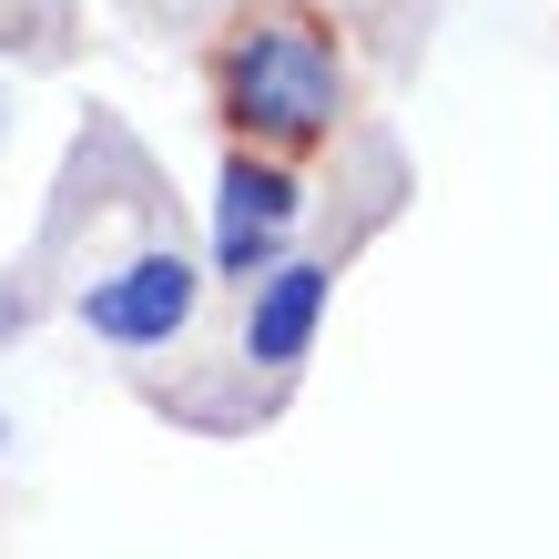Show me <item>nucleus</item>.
Masks as SVG:
<instances>
[{"label":"nucleus","mask_w":559,"mask_h":559,"mask_svg":"<svg viewBox=\"0 0 559 559\" xmlns=\"http://www.w3.org/2000/svg\"><path fill=\"white\" fill-rule=\"evenodd\" d=\"M295 214H306V193H295L285 163L235 153V163H224V183H214V265L254 285V275L285 254V224H295Z\"/></svg>","instance_id":"3"},{"label":"nucleus","mask_w":559,"mask_h":559,"mask_svg":"<svg viewBox=\"0 0 559 559\" xmlns=\"http://www.w3.org/2000/svg\"><path fill=\"white\" fill-rule=\"evenodd\" d=\"M214 103H224V122H235L245 143H316V133H336V112H346L336 31H325L316 11H285V0L245 11L235 31H224V51H214Z\"/></svg>","instance_id":"1"},{"label":"nucleus","mask_w":559,"mask_h":559,"mask_svg":"<svg viewBox=\"0 0 559 559\" xmlns=\"http://www.w3.org/2000/svg\"><path fill=\"white\" fill-rule=\"evenodd\" d=\"M316 325H325V265H285L275 254V265L254 275V295H245V356L285 377L295 356L316 346Z\"/></svg>","instance_id":"4"},{"label":"nucleus","mask_w":559,"mask_h":559,"mask_svg":"<svg viewBox=\"0 0 559 559\" xmlns=\"http://www.w3.org/2000/svg\"><path fill=\"white\" fill-rule=\"evenodd\" d=\"M72 306H82V325L103 346H133L143 356V346H174L183 325H193V306H204V265H193L183 245H133L122 265L92 275Z\"/></svg>","instance_id":"2"},{"label":"nucleus","mask_w":559,"mask_h":559,"mask_svg":"<svg viewBox=\"0 0 559 559\" xmlns=\"http://www.w3.org/2000/svg\"><path fill=\"white\" fill-rule=\"evenodd\" d=\"M0 122H11V92H0Z\"/></svg>","instance_id":"5"},{"label":"nucleus","mask_w":559,"mask_h":559,"mask_svg":"<svg viewBox=\"0 0 559 559\" xmlns=\"http://www.w3.org/2000/svg\"><path fill=\"white\" fill-rule=\"evenodd\" d=\"M0 438H11V417H0Z\"/></svg>","instance_id":"6"}]
</instances>
